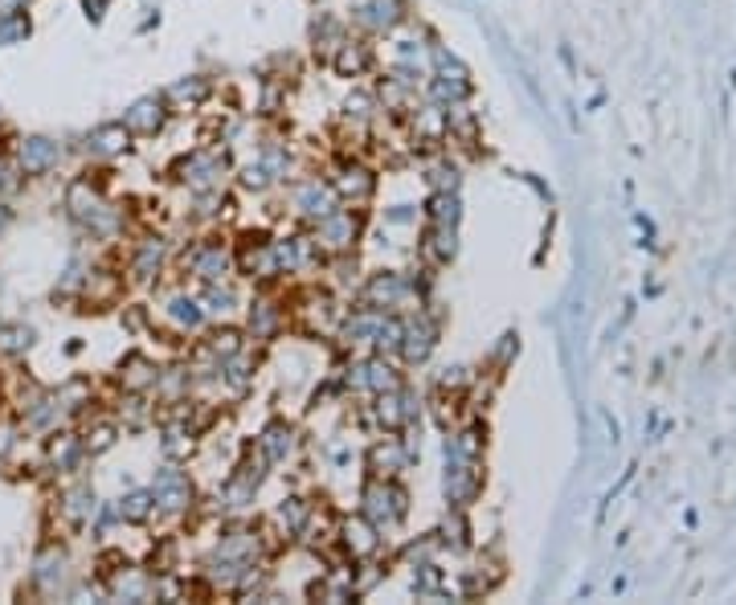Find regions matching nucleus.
Instances as JSON below:
<instances>
[{
	"mask_svg": "<svg viewBox=\"0 0 736 605\" xmlns=\"http://www.w3.org/2000/svg\"><path fill=\"white\" fill-rule=\"evenodd\" d=\"M53 165H58V143H50V139H26L21 143V168L26 172H46Z\"/></svg>",
	"mask_w": 736,
	"mask_h": 605,
	"instance_id": "nucleus-1",
	"label": "nucleus"
},
{
	"mask_svg": "<svg viewBox=\"0 0 736 605\" xmlns=\"http://www.w3.org/2000/svg\"><path fill=\"white\" fill-rule=\"evenodd\" d=\"M90 143H95L99 151H119L123 143H128V136H123V131H115V127H107V131H99V136L90 139Z\"/></svg>",
	"mask_w": 736,
	"mask_h": 605,
	"instance_id": "nucleus-2",
	"label": "nucleus"
},
{
	"mask_svg": "<svg viewBox=\"0 0 736 605\" xmlns=\"http://www.w3.org/2000/svg\"><path fill=\"white\" fill-rule=\"evenodd\" d=\"M0 340H4V348H9V353H17V348H26V344H29V331L4 328V331H0Z\"/></svg>",
	"mask_w": 736,
	"mask_h": 605,
	"instance_id": "nucleus-3",
	"label": "nucleus"
},
{
	"mask_svg": "<svg viewBox=\"0 0 736 605\" xmlns=\"http://www.w3.org/2000/svg\"><path fill=\"white\" fill-rule=\"evenodd\" d=\"M4 189H13V177H9V168L0 165V192H4Z\"/></svg>",
	"mask_w": 736,
	"mask_h": 605,
	"instance_id": "nucleus-4",
	"label": "nucleus"
}]
</instances>
